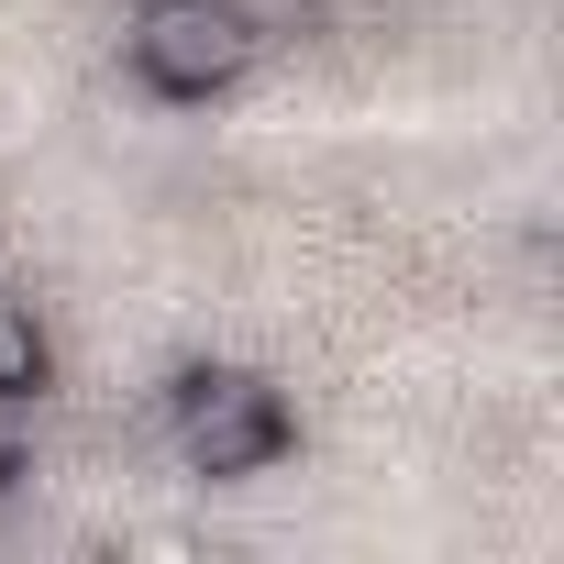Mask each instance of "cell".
<instances>
[{
  "label": "cell",
  "mask_w": 564,
  "mask_h": 564,
  "mask_svg": "<svg viewBox=\"0 0 564 564\" xmlns=\"http://www.w3.org/2000/svg\"><path fill=\"white\" fill-rule=\"evenodd\" d=\"M155 421H166V454L188 476H210V487H243L265 465H289V443H300L289 388L254 377V366H177Z\"/></svg>",
  "instance_id": "obj_1"
},
{
  "label": "cell",
  "mask_w": 564,
  "mask_h": 564,
  "mask_svg": "<svg viewBox=\"0 0 564 564\" xmlns=\"http://www.w3.org/2000/svg\"><path fill=\"white\" fill-rule=\"evenodd\" d=\"M122 56H133L144 100L199 111V100H232L265 67V12H254V0H133Z\"/></svg>",
  "instance_id": "obj_2"
},
{
  "label": "cell",
  "mask_w": 564,
  "mask_h": 564,
  "mask_svg": "<svg viewBox=\"0 0 564 564\" xmlns=\"http://www.w3.org/2000/svg\"><path fill=\"white\" fill-rule=\"evenodd\" d=\"M56 388V333H45V311L12 289V276H0V399H45Z\"/></svg>",
  "instance_id": "obj_3"
},
{
  "label": "cell",
  "mask_w": 564,
  "mask_h": 564,
  "mask_svg": "<svg viewBox=\"0 0 564 564\" xmlns=\"http://www.w3.org/2000/svg\"><path fill=\"white\" fill-rule=\"evenodd\" d=\"M23 487V432H12V399H0V498Z\"/></svg>",
  "instance_id": "obj_4"
}]
</instances>
